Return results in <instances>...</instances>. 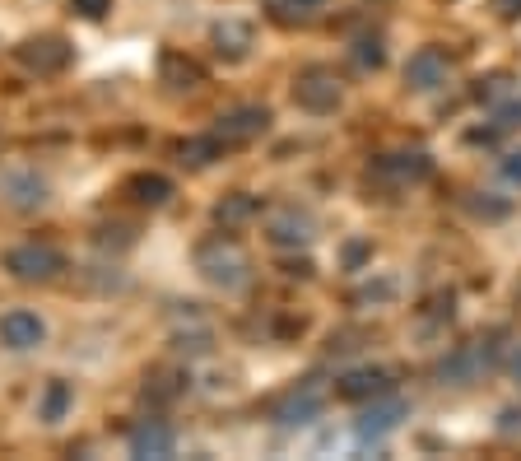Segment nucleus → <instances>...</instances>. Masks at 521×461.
<instances>
[{
  "label": "nucleus",
  "instance_id": "5701e85b",
  "mask_svg": "<svg viewBox=\"0 0 521 461\" xmlns=\"http://www.w3.org/2000/svg\"><path fill=\"white\" fill-rule=\"evenodd\" d=\"M382 61H387V47H382V38H377V33H373V38L354 42V66H359V70H377Z\"/></svg>",
  "mask_w": 521,
  "mask_h": 461
},
{
  "label": "nucleus",
  "instance_id": "6ab92c4d",
  "mask_svg": "<svg viewBox=\"0 0 521 461\" xmlns=\"http://www.w3.org/2000/svg\"><path fill=\"white\" fill-rule=\"evenodd\" d=\"M70 406H75V387L61 382V378H52L47 382V392H42V401H38V420L42 424H61Z\"/></svg>",
  "mask_w": 521,
  "mask_h": 461
},
{
  "label": "nucleus",
  "instance_id": "f03ea898",
  "mask_svg": "<svg viewBox=\"0 0 521 461\" xmlns=\"http://www.w3.org/2000/svg\"><path fill=\"white\" fill-rule=\"evenodd\" d=\"M494 364H498L494 336H489V340H470V345H461V350H452L447 359H442L438 378L447 382V387H470V382H480Z\"/></svg>",
  "mask_w": 521,
  "mask_h": 461
},
{
  "label": "nucleus",
  "instance_id": "2eb2a0df",
  "mask_svg": "<svg viewBox=\"0 0 521 461\" xmlns=\"http://www.w3.org/2000/svg\"><path fill=\"white\" fill-rule=\"evenodd\" d=\"M210 38H214V52L228 56V61H242L252 52V24L247 19H219Z\"/></svg>",
  "mask_w": 521,
  "mask_h": 461
},
{
  "label": "nucleus",
  "instance_id": "4be33fe9",
  "mask_svg": "<svg viewBox=\"0 0 521 461\" xmlns=\"http://www.w3.org/2000/svg\"><path fill=\"white\" fill-rule=\"evenodd\" d=\"M317 5H326V0H270V14H275L280 24H303Z\"/></svg>",
  "mask_w": 521,
  "mask_h": 461
},
{
  "label": "nucleus",
  "instance_id": "2f4dec72",
  "mask_svg": "<svg viewBox=\"0 0 521 461\" xmlns=\"http://www.w3.org/2000/svg\"><path fill=\"white\" fill-rule=\"evenodd\" d=\"M289 275H312V261H289Z\"/></svg>",
  "mask_w": 521,
  "mask_h": 461
},
{
  "label": "nucleus",
  "instance_id": "393cba45",
  "mask_svg": "<svg viewBox=\"0 0 521 461\" xmlns=\"http://www.w3.org/2000/svg\"><path fill=\"white\" fill-rule=\"evenodd\" d=\"M521 126V98H503V103H494V131L503 136V131H517Z\"/></svg>",
  "mask_w": 521,
  "mask_h": 461
},
{
  "label": "nucleus",
  "instance_id": "f257e3e1",
  "mask_svg": "<svg viewBox=\"0 0 521 461\" xmlns=\"http://www.w3.org/2000/svg\"><path fill=\"white\" fill-rule=\"evenodd\" d=\"M196 271L210 280L214 289H242L252 280V261L247 252L238 247V238H224V233H214L196 247Z\"/></svg>",
  "mask_w": 521,
  "mask_h": 461
},
{
  "label": "nucleus",
  "instance_id": "6e6552de",
  "mask_svg": "<svg viewBox=\"0 0 521 461\" xmlns=\"http://www.w3.org/2000/svg\"><path fill=\"white\" fill-rule=\"evenodd\" d=\"M266 126H270V108H261V103H242V108L219 112L214 136L224 140V150H228V145H247V140H256Z\"/></svg>",
  "mask_w": 521,
  "mask_h": 461
},
{
  "label": "nucleus",
  "instance_id": "bb28decb",
  "mask_svg": "<svg viewBox=\"0 0 521 461\" xmlns=\"http://www.w3.org/2000/svg\"><path fill=\"white\" fill-rule=\"evenodd\" d=\"M470 210H475L480 219H503L512 205H508V201H489V196H484V201H470Z\"/></svg>",
  "mask_w": 521,
  "mask_h": 461
},
{
  "label": "nucleus",
  "instance_id": "4468645a",
  "mask_svg": "<svg viewBox=\"0 0 521 461\" xmlns=\"http://www.w3.org/2000/svg\"><path fill=\"white\" fill-rule=\"evenodd\" d=\"M377 177H387V182H424L428 173H433V159L428 154H387V159L373 163Z\"/></svg>",
  "mask_w": 521,
  "mask_h": 461
},
{
  "label": "nucleus",
  "instance_id": "473e14b6",
  "mask_svg": "<svg viewBox=\"0 0 521 461\" xmlns=\"http://www.w3.org/2000/svg\"><path fill=\"white\" fill-rule=\"evenodd\" d=\"M508 368H512V382H517V387H521V350L512 354V364H508Z\"/></svg>",
  "mask_w": 521,
  "mask_h": 461
},
{
  "label": "nucleus",
  "instance_id": "7ed1b4c3",
  "mask_svg": "<svg viewBox=\"0 0 521 461\" xmlns=\"http://www.w3.org/2000/svg\"><path fill=\"white\" fill-rule=\"evenodd\" d=\"M5 271L14 280H24V285H47V280H56V275L66 271V257L47 243H24V247H14V252H5Z\"/></svg>",
  "mask_w": 521,
  "mask_h": 461
},
{
  "label": "nucleus",
  "instance_id": "b1692460",
  "mask_svg": "<svg viewBox=\"0 0 521 461\" xmlns=\"http://www.w3.org/2000/svg\"><path fill=\"white\" fill-rule=\"evenodd\" d=\"M475 98L480 103H503V98H512V75H489V80H480V89H475Z\"/></svg>",
  "mask_w": 521,
  "mask_h": 461
},
{
  "label": "nucleus",
  "instance_id": "9d476101",
  "mask_svg": "<svg viewBox=\"0 0 521 461\" xmlns=\"http://www.w3.org/2000/svg\"><path fill=\"white\" fill-rule=\"evenodd\" d=\"M447 70H452V61H447L442 47H419V52L405 61V84H410L415 94H433V89L447 84Z\"/></svg>",
  "mask_w": 521,
  "mask_h": 461
},
{
  "label": "nucleus",
  "instance_id": "f3484780",
  "mask_svg": "<svg viewBox=\"0 0 521 461\" xmlns=\"http://www.w3.org/2000/svg\"><path fill=\"white\" fill-rule=\"evenodd\" d=\"M256 215H261V201H256L252 191H233V196H224V201L214 205V224L219 229H238V224H247Z\"/></svg>",
  "mask_w": 521,
  "mask_h": 461
},
{
  "label": "nucleus",
  "instance_id": "a878e982",
  "mask_svg": "<svg viewBox=\"0 0 521 461\" xmlns=\"http://www.w3.org/2000/svg\"><path fill=\"white\" fill-rule=\"evenodd\" d=\"M145 396H154V401H173V396H182V382L168 378V373H154L145 387Z\"/></svg>",
  "mask_w": 521,
  "mask_h": 461
},
{
  "label": "nucleus",
  "instance_id": "7c9ffc66",
  "mask_svg": "<svg viewBox=\"0 0 521 461\" xmlns=\"http://www.w3.org/2000/svg\"><path fill=\"white\" fill-rule=\"evenodd\" d=\"M494 5H498V14H508V19L521 14V0H494Z\"/></svg>",
  "mask_w": 521,
  "mask_h": 461
},
{
  "label": "nucleus",
  "instance_id": "39448f33",
  "mask_svg": "<svg viewBox=\"0 0 521 461\" xmlns=\"http://www.w3.org/2000/svg\"><path fill=\"white\" fill-rule=\"evenodd\" d=\"M294 98H298V108H308V112H335L340 98H345V84H340V75L331 66H308V70H298Z\"/></svg>",
  "mask_w": 521,
  "mask_h": 461
},
{
  "label": "nucleus",
  "instance_id": "dca6fc26",
  "mask_svg": "<svg viewBox=\"0 0 521 461\" xmlns=\"http://www.w3.org/2000/svg\"><path fill=\"white\" fill-rule=\"evenodd\" d=\"M5 196L14 210H38V205H47V182L38 173H14L5 177Z\"/></svg>",
  "mask_w": 521,
  "mask_h": 461
},
{
  "label": "nucleus",
  "instance_id": "0eeeda50",
  "mask_svg": "<svg viewBox=\"0 0 521 461\" xmlns=\"http://www.w3.org/2000/svg\"><path fill=\"white\" fill-rule=\"evenodd\" d=\"M70 42L56 38V33H42V38H24L19 47H14V61L24 70H33V75H56V70L70 66Z\"/></svg>",
  "mask_w": 521,
  "mask_h": 461
},
{
  "label": "nucleus",
  "instance_id": "1a4fd4ad",
  "mask_svg": "<svg viewBox=\"0 0 521 461\" xmlns=\"http://www.w3.org/2000/svg\"><path fill=\"white\" fill-rule=\"evenodd\" d=\"M266 233L275 247H308L317 238V224H312L308 210H298V205H280V210H270L266 215Z\"/></svg>",
  "mask_w": 521,
  "mask_h": 461
},
{
  "label": "nucleus",
  "instance_id": "9b49d317",
  "mask_svg": "<svg viewBox=\"0 0 521 461\" xmlns=\"http://www.w3.org/2000/svg\"><path fill=\"white\" fill-rule=\"evenodd\" d=\"M126 443H131V457L163 461V457H173L177 434H173V424H163V420H140L131 434H126Z\"/></svg>",
  "mask_w": 521,
  "mask_h": 461
},
{
  "label": "nucleus",
  "instance_id": "c85d7f7f",
  "mask_svg": "<svg viewBox=\"0 0 521 461\" xmlns=\"http://www.w3.org/2000/svg\"><path fill=\"white\" fill-rule=\"evenodd\" d=\"M498 434H508V438H517V434H521V410H517V406L498 415Z\"/></svg>",
  "mask_w": 521,
  "mask_h": 461
},
{
  "label": "nucleus",
  "instance_id": "412c9836",
  "mask_svg": "<svg viewBox=\"0 0 521 461\" xmlns=\"http://www.w3.org/2000/svg\"><path fill=\"white\" fill-rule=\"evenodd\" d=\"M131 196L145 205H168L173 201V182L163 173H135L131 177Z\"/></svg>",
  "mask_w": 521,
  "mask_h": 461
},
{
  "label": "nucleus",
  "instance_id": "ddd939ff",
  "mask_svg": "<svg viewBox=\"0 0 521 461\" xmlns=\"http://www.w3.org/2000/svg\"><path fill=\"white\" fill-rule=\"evenodd\" d=\"M391 392V373L382 368H349L335 378V396L345 401H373V396H387Z\"/></svg>",
  "mask_w": 521,
  "mask_h": 461
},
{
  "label": "nucleus",
  "instance_id": "423d86ee",
  "mask_svg": "<svg viewBox=\"0 0 521 461\" xmlns=\"http://www.w3.org/2000/svg\"><path fill=\"white\" fill-rule=\"evenodd\" d=\"M321 406H326V387L321 382H298L294 392H284L270 406V420L280 424V429H308L321 415Z\"/></svg>",
  "mask_w": 521,
  "mask_h": 461
},
{
  "label": "nucleus",
  "instance_id": "20e7f679",
  "mask_svg": "<svg viewBox=\"0 0 521 461\" xmlns=\"http://www.w3.org/2000/svg\"><path fill=\"white\" fill-rule=\"evenodd\" d=\"M410 415V406H405L401 396H373L368 401V410H363L359 420H354V438H359V448H377L387 434H396L401 429V420Z\"/></svg>",
  "mask_w": 521,
  "mask_h": 461
},
{
  "label": "nucleus",
  "instance_id": "c756f323",
  "mask_svg": "<svg viewBox=\"0 0 521 461\" xmlns=\"http://www.w3.org/2000/svg\"><path fill=\"white\" fill-rule=\"evenodd\" d=\"M503 177H508V182H521V150L503 159Z\"/></svg>",
  "mask_w": 521,
  "mask_h": 461
},
{
  "label": "nucleus",
  "instance_id": "cd10ccee",
  "mask_svg": "<svg viewBox=\"0 0 521 461\" xmlns=\"http://www.w3.org/2000/svg\"><path fill=\"white\" fill-rule=\"evenodd\" d=\"M70 5H75L80 19H103V14L112 10V0H70Z\"/></svg>",
  "mask_w": 521,
  "mask_h": 461
},
{
  "label": "nucleus",
  "instance_id": "a211bd4d",
  "mask_svg": "<svg viewBox=\"0 0 521 461\" xmlns=\"http://www.w3.org/2000/svg\"><path fill=\"white\" fill-rule=\"evenodd\" d=\"M159 75H163V84H173V89H196V84H205V70L182 52H163Z\"/></svg>",
  "mask_w": 521,
  "mask_h": 461
},
{
  "label": "nucleus",
  "instance_id": "f8f14e48",
  "mask_svg": "<svg viewBox=\"0 0 521 461\" xmlns=\"http://www.w3.org/2000/svg\"><path fill=\"white\" fill-rule=\"evenodd\" d=\"M0 340H5L10 350H38L42 340H47V326H42L38 312L10 308L5 317H0Z\"/></svg>",
  "mask_w": 521,
  "mask_h": 461
},
{
  "label": "nucleus",
  "instance_id": "aec40b11",
  "mask_svg": "<svg viewBox=\"0 0 521 461\" xmlns=\"http://www.w3.org/2000/svg\"><path fill=\"white\" fill-rule=\"evenodd\" d=\"M177 159L187 163V168H210L214 159H224V140L214 136H191V140H182V145H177Z\"/></svg>",
  "mask_w": 521,
  "mask_h": 461
}]
</instances>
